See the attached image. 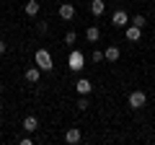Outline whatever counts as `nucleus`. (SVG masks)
Instances as JSON below:
<instances>
[{
	"instance_id": "7",
	"label": "nucleus",
	"mask_w": 155,
	"mask_h": 145,
	"mask_svg": "<svg viewBox=\"0 0 155 145\" xmlns=\"http://www.w3.org/2000/svg\"><path fill=\"white\" fill-rule=\"evenodd\" d=\"M80 137H83V135H80V130H78V127H70L65 132V143L67 145H78V143H80Z\"/></svg>"
},
{
	"instance_id": "1",
	"label": "nucleus",
	"mask_w": 155,
	"mask_h": 145,
	"mask_svg": "<svg viewBox=\"0 0 155 145\" xmlns=\"http://www.w3.org/2000/svg\"><path fill=\"white\" fill-rule=\"evenodd\" d=\"M34 60H36V65L41 67V70H47L49 72L52 67H54V62H52V55L47 49H36V55H34Z\"/></svg>"
},
{
	"instance_id": "12",
	"label": "nucleus",
	"mask_w": 155,
	"mask_h": 145,
	"mask_svg": "<svg viewBox=\"0 0 155 145\" xmlns=\"http://www.w3.org/2000/svg\"><path fill=\"white\" fill-rule=\"evenodd\" d=\"M104 11H106V3H104V0H93V3H91V13H93V16H101Z\"/></svg>"
},
{
	"instance_id": "11",
	"label": "nucleus",
	"mask_w": 155,
	"mask_h": 145,
	"mask_svg": "<svg viewBox=\"0 0 155 145\" xmlns=\"http://www.w3.org/2000/svg\"><path fill=\"white\" fill-rule=\"evenodd\" d=\"M36 127H39V119L28 114V117L23 119V130H26V132H34V130H36Z\"/></svg>"
},
{
	"instance_id": "10",
	"label": "nucleus",
	"mask_w": 155,
	"mask_h": 145,
	"mask_svg": "<svg viewBox=\"0 0 155 145\" xmlns=\"http://www.w3.org/2000/svg\"><path fill=\"white\" fill-rule=\"evenodd\" d=\"M85 39H88V42H98L101 39V29L98 26H88V29H85Z\"/></svg>"
},
{
	"instance_id": "21",
	"label": "nucleus",
	"mask_w": 155,
	"mask_h": 145,
	"mask_svg": "<svg viewBox=\"0 0 155 145\" xmlns=\"http://www.w3.org/2000/svg\"><path fill=\"white\" fill-rule=\"evenodd\" d=\"M0 99H3V86H0Z\"/></svg>"
},
{
	"instance_id": "4",
	"label": "nucleus",
	"mask_w": 155,
	"mask_h": 145,
	"mask_svg": "<svg viewBox=\"0 0 155 145\" xmlns=\"http://www.w3.org/2000/svg\"><path fill=\"white\" fill-rule=\"evenodd\" d=\"M85 67V57H83V52H72L70 55V70H83Z\"/></svg>"
},
{
	"instance_id": "9",
	"label": "nucleus",
	"mask_w": 155,
	"mask_h": 145,
	"mask_svg": "<svg viewBox=\"0 0 155 145\" xmlns=\"http://www.w3.org/2000/svg\"><path fill=\"white\" fill-rule=\"evenodd\" d=\"M39 75H41V67H28V70H26V80H28V83H39Z\"/></svg>"
},
{
	"instance_id": "22",
	"label": "nucleus",
	"mask_w": 155,
	"mask_h": 145,
	"mask_svg": "<svg viewBox=\"0 0 155 145\" xmlns=\"http://www.w3.org/2000/svg\"><path fill=\"white\" fill-rule=\"evenodd\" d=\"M0 122H3V114H0Z\"/></svg>"
},
{
	"instance_id": "20",
	"label": "nucleus",
	"mask_w": 155,
	"mask_h": 145,
	"mask_svg": "<svg viewBox=\"0 0 155 145\" xmlns=\"http://www.w3.org/2000/svg\"><path fill=\"white\" fill-rule=\"evenodd\" d=\"M5 49H8V44H5L3 39H0V55H5Z\"/></svg>"
},
{
	"instance_id": "6",
	"label": "nucleus",
	"mask_w": 155,
	"mask_h": 145,
	"mask_svg": "<svg viewBox=\"0 0 155 145\" xmlns=\"http://www.w3.org/2000/svg\"><path fill=\"white\" fill-rule=\"evenodd\" d=\"M124 36H127V42H140V36H142V29L134 26V23H129L127 31H124Z\"/></svg>"
},
{
	"instance_id": "14",
	"label": "nucleus",
	"mask_w": 155,
	"mask_h": 145,
	"mask_svg": "<svg viewBox=\"0 0 155 145\" xmlns=\"http://www.w3.org/2000/svg\"><path fill=\"white\" fill-rule=\"evenodd\" d=\"M39 13V3L36 0H26V16H36Z\"/></svg>"
},
{
	"instance_id": "13",
	"label": "nucleus",
	"mask_w": 155,
	"mask_h": 145,
	"mask_svg": "<svg viewBox=\"0 0 155 145\" xmlns=\"http://www.w3.org/2000/svg\"><path fill=\"white\" fill-rule=\"evenodd\" d=\"M119 55H122V52H119V47H109V49L104 52V57H106L109 62H116V60H119Z\"/></svg>"
},
{
	"instance_id": "17",
	"label": "nucleus",
	"mask_w": 155,
	"mask_h": 145,
	"mask_svg": "<svg viewBox=\"0 0 155 145\" xmlns=\"http://www.w3.org/2000/svg\"><path fill=\"white\" fill-rule=\"evenodd\" d=\"M91 60H93V62H101V60H106V57H104V52H101V49H96L93 55H91Z\"/></svg>"
},
{
	"instance_id": "8",
	"label": "nucleus",
	"mask_w": 155,
	"mask_h": 145,
	"mask_svg": "<svg viewBox=\"0 0 155 145\" xmlns=\"http://www.w3.org/2000/svg\"><path fill=\"white\" fill-rule=\"evenodd\" d=\"M75 88H78V93H80V96H88L91 91H93V86H91L88 78H80V80L75 83Z\"/></svg>"
},
{
	"instance_id": "16",
	"label": "nucleus",
	"mask_w": 155,
	"mask_h": 145,
	"mask_svg": "<svg viewBox=\"0 0 155 145\" xmlns=\"http://www.w3.org/2000/svg\"><path fill=\"white\" fill-rule=\"evenodd\" d=\"M88 99H85V96H83V99H80V101H78V109H80V112H88Z\"/></svg>"
},
{
	"instance_id": "5",
	"label": "nucleus",
	"mask_w": 155,
	"mask_h": 145,
	"mask_svg": "<svg viewBox=\"0 0 155 145\" xmlns=\"http://www.w3.org/2000/svg\"><path fill=\"white\" fill-rule=\"evenodd\" d=\"M60 18H62V21H72V18H75V8H72V3H62V5H60Z\"/></svg>"
},
{
	"instance_id": "2",
	"label": "nucleus",
	"mask_w": 155,
	"mask_h": 145,
	"mask_svg": "<svg viewBox=\"0 0 155 145\" xmlns=\"http://www.w3.org/2000/svg\"><path fill=\"white\" fill-rule=\"evenodd\" d=\"M145 104H147V93L145 91H132L129 93V106L132 109H142Z\"/></svg>"
},
{
	"instance_id": "15",
	"label": "nucleus",
	"mask_w": 155,
	"mask_h": 145,
	"mask_svg": "<svg viewBox=\"0 0 155 145\" xmlns=\"http://www.w3.org/2000/svg\"><path fill=\"white\" fill-rule=\"evenodd\" d=\"M129 23H134V26H140V29H145V23H147V18H145L142 13H137V16H134V18H132V21H129Z\"/></svg>"
},
{
	"instance_id": "19",
	"label": "nucleus",
	"mask_w": 155,
	"mask_h": 145,
	"mask_svg": "<svg viewBox=\"0 0 155 145\" xmlns=\"http://www.w3.org/2000/svg\"><path fill=\"white\" fill-rule=\"evenodd\" d=\"M36 31H39V34H47V31H49V26H47V23H39Z\"/></svg>"
},
{
	"instance_id": "18",
	"label": "nucleus",
	"mask_w": 155,
	"mask_h": 145,
	"mask_svg": "<svg viewBox=\"0 0 155 145\" xmlns=\"http://www.w3.org/2000/svg\"><path fill=\"white\" fill-rule=\"evenodd\" d=\"M65 44H75V31H67L65 34Z\"/></svg>"
},
{
	"instance_id": "3",
	"label": "nucleus",
	"mask_w": 155,
	"mask_h": 145,
	"mask_svg": "<svg viewBox=\"0 0 155 145\" xmlns=\"http://www.w3.org/2000/svg\"><path fill=\"white\" fill-rule=\"evenodd\" d=\"M111 23H114L116 29H127V26H129V16H127V11H116L114 16H111Z\"/></svg>"
}]
</instances>
